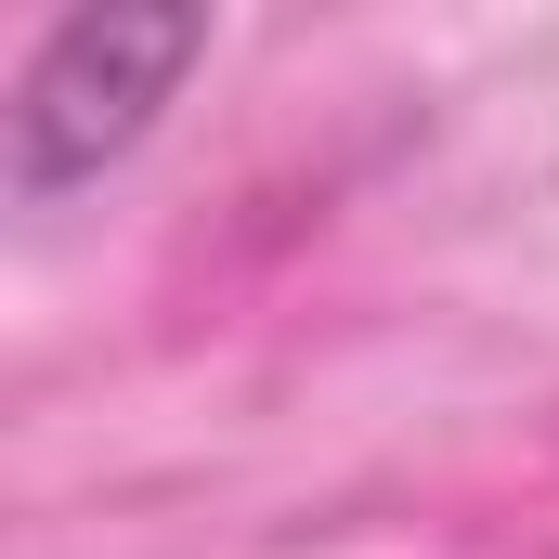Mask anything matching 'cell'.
<instances>
[{
  "mask_svg": "<svg viewBox=\"0 0 559 559\" xmlns=\"http://www.w3.org/2000/svg\"><path fill=\"white\" fill-rule=\"evenodd\" d=\"M195 66H209V13H182V0L169 13H131V0L52 13L39 52L13 66V209H66L79 182H105Z\"/></svg>",
  "mask_w": 559,
  "mask_h": 559,
  "instance_id": "6da1fadb",
  "label": "cell"
}]
</instances>
